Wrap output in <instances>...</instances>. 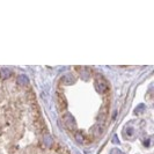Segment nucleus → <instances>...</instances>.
Segmentation results:
<instances>
[{
  "instance_id": "3",
  "label": "nucleus",
  "mask_w": 154,
  "mask_h": 154,
  "mask_svg": "<svg viewBox=\"0 0 154 154\" xmlns=\"http://www.w3.org/2000/svg\"><path fill=\"white\" fill-rule=\"evenodd\" d=\"M43 143L48 147L52 146V138H51V136L48 132H44V135H43Z\"/></svg>"
},
{
  "instance_id": "4",
  "label": "nucleus",
  "mask_w": 154,
  "mask_h": 154,
  "mask_svg": "<svg viewBox=\"0 0 154 154\" xmlns=\"http://www.w3.org/2000/svg\"><path fill=\"white\" fill-rule=\"evenodd\" d=\"M28 82H29V80H28V78L26 77L24 74H20L17 77V83H20V85H27Z\"/></svg>"
},
{
  "instance_id": "5",
  "label": "nucleus",
  "mask_w": 154,
  "mask_h": 154,
  "mask_svg": "<svg viewBox=\"0 0 154 154\" xmlns=\"http://www.w3.org/2000/svg\"><path fill=\"white\" fill-rule=\"evenodd\" d=\"M10 71L9 70H6V69H3V70H1L0 71V77L1 78H9L10 77Z\"/></svg>"
},
{
  "instance_id": "6",
  "label": "nucleus",
  "mask_w": 154,
  "mask_h": 154,
  "mask_svg": "<svg viewBox=\"0 0 154 154\" xmlns=\"http://www.w3.org/2000/svg\"><path fill=\"white\" fill-rule=\"evenodd\" d=\"M76 138H77V140L79 142V143H85V137L82 136V133H80V132H77L76 133Z\"/></svg>"
},
{
  "instance_id": "2",
  "label": "nucleus",
  "mask_w": 154,
  "mask_h": 154,
  "mask_svg": "<svg viewBox=\"0 0 154 154\" xmlns=\"http://www.w3.org/2000/svg\"><path fill=\"white\" fill-rule=\"evenodd\" d=\"M56 96H57V105H58V109L60 111H64L66 109V107H67V103H66V100H65L64 95L62 93L57 92Z\"/></svg>"
},
{
  "instance_id": "1",
  "label": "nucleus",
  "mask_w": 154,
  "mask_h": 154,
  "mask_svg": "<svg viewBox=\"0 0 154 154\" xmlns=\"http://www.w3.org/2000/svg\"><path fill=\"white\" fill-rule=\"evenodd\" d=\"M63 121H64V124L67 126V129H70V130H74L76 129V126H77L76 121H74V118L70 114L64 115L63 116Z\"/></svg>"
}]
</instances>
